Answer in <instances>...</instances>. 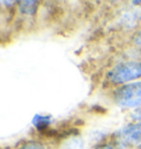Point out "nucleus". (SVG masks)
Instances as JSON below:
<instances>
[{
    "mask_svg": "<svg viewBox=\"0 0 141 149\" xmlns=\"http://www.w3.org/2000/svg\"><path fill=\"white\" fill-rule=\"evenodd\" d=\"M114 100L117 105L125 109L141 107V81L120 86L114 92Z\"/></svg>",
    "mask_w": 141,
    "mask_h": 149,
    "instance_id": "nucleus-1",
    "label": "nucleus"
},
{
    "mask_svg": "<svg viewBox=\"0 0 141 149\" xmlns=\"http://www.w3.org/2000/svg\"><path fill=\"white\" fill-rule=\"evenodd\" d=\"M141 77V61H127L115 66L107 74L111 84H121Z\"/></svg>",
    "mask_w": 141,
    "mask_h": 149,
    "instance_id": "nucleus-2",
    "label": "nucleus"
},
{
    "mask_svg": "<svg viewBox=\"0 0 141 149\" xmlns=\"http://www.w3.org/2000/svg\"><path fill=\"white\" fill-rule=\"evenodd\" d=\"M33 125L37 127V130L40 132H44L47 130L49 125H50V117L41 116V115H37L33 118Z\"/></svg>",
    "mask_w": 141,
    "mask_h": 149,
    "instance_id": "nucleus-3",
    "label": "nucleus"
},
{
    "mask_svg": "<svg viewBox=\"0 0 141 149\" xmlns=\"http://www.w3.org/2000/svg\"><path fill=\"white\" fill-rule=\"evenodd\" d=\"M33 1H24V2H20V10L21 12L23 13H28V14H32L35 12V9H37V6H30L32 5Z\"/></svg>",
    "mask_w": 141,
    "mask_h": 149,
    "instance_id": "nucleus-4",
    "label": "nucleus"
},
{
    "mask_svg": "<svg viewBox=\"0 0 141 149\" xmlns=\"http://www.w3.org/2000/svg\"><path fill=\"white\" fill-rule=\"evenodd\" d=\"M133 42L136 43L137 45H141V31L138 32L133 37Z\"/></svg>",
    "mask_w": 141,
    "mask_h": 149,
    "instance_id": "nucleus-5",
    "label": "nucleus"
},
{
    "mask_svg": "<svg viewBox=\"0 0 141 149\" xmlns=\"http://www.w3.org/2000/svg\"><path fill=\"white\" fill-rule=\"evenodd\" d=\"M96 149H116V148L113 147V146H109V145H100Z\"/></svg>",
    "mask_w": 141,
    "mask_h": 149,
    "instance_id": "nucleus-6",
    "label": "nucleus"
},
{
    "mask_svg": "<svg viewBox=\"0 0 141 149\" xmlns=\"http://www.w3.org/2000/svg\"><path fill=\"white\" fill-rule=\"evenodd\" d=\"M139 149H141V144H140V145H139Z\"/></svg>",
    "mask_w": 141,
    "mask_h": 149,
    "instance_id": "nucleus-7",
    "label": "nucleus"
}]
</instances>
